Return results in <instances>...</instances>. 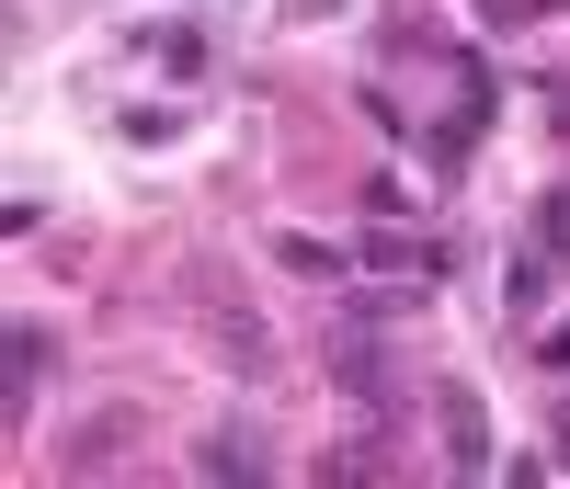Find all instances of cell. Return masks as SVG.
I'll return each mask as SVG.
<instances>
[{"mask_svg":"<svg viewBox=\"0 0 570 489\" xmlns=\"http://www.w3.org/2000/svg\"><path fill=\"white\" fill-rule=\"evenodd\" d=\"M160 69L195 80V69H206V34H195V23H160Z\"/></svg>","mask_w":570,"mask_h":489,"instance_id":"cell-5","label":"cell"},{"mask_svg":"<svg viewBox=\"0 0 570 489\" xmlns=\"http://www.w3.org/2000/svg\"><path fill=\"white\" fill-rule=\"evenodd\" d=\"M195 467H206V478H252V467H263V445H252V432H206Z\"/></svg>","mask_w":570,"mask_h":489,"instance_id":"cell-2","label":"cell"},{"mask_svg":"<svg viewBox=\"0 0 570 489\" xmlns=\"http://www.w3.org/2000/svg\"><path fill=\"white\" fill-rule=\"evenodd\" d=\"M434 421H445V467L480 478V467H491V410L468 399V387H434Z\"/></svg>","mask_w":570,"mask_h":489,"instance_id":"cell-1","label":"cell"},{"mask_svg":"<svg viewBox=\"0 0 570 489\" xmlns=\"http://www.w3.org/2000/svg\"><path fill=\"white\" fill-rule=\"evenodd\" d=\"M35 376H46V330L23 319V330H12V410H35Z\"/></svg>","mask_w":570,"mask_h":489,"instance_id":"cell-3","label":"cell"},{"mask_svg":"<svg viewBox=\"0 0 570 489\" xmlns=\"http://www.w3.org/2000/svg\"><path fill=\"white\" fill-rule=\"evenodd\" d=\"M274 262H285V273H320V285L343 273V251H331V239H274Z\"/></svg>","mask_w":570,"mask_h":489,"instance_id":"cell-4","label":"cell"},{"mask_svg":"<svg viewBox=\"0 0 570 489\" xmlns=\"http://www.w3.org/2000/svg\"><path fill=\"white\" fill-rule=\"evenodd\" d=\"M513 12H559V0H491V23H513Z\"/></svg>","mask_w":570,"mask_h":489,"instance_id":"cell-8","label":"cell"},{"mask_svg":"<svg viewBox=\"0 0 570 489\" xmlns=\"http://www.w3.org/2000/svg\"><path fill=\"white\" fill-rule=\"evenodd\" d=\"M537 365H548V376H570V319H559V330H537Z\"/></svg>","mask_w":570,"mask_h":489,"instance_id":"cell-7","label":"cell"},{"mask_svg":"<svg viewBox=\"0 0 570 489\" xmlns=\"http://www.w3.org/2000/svg\"><path fill=\"white\" fill-rule=\"evenodd\" d=\"M126 137H137V149H171L183 114H171V103H137V114H126Z\"/></svg>","mask_w":570,"mask_h":489,"instance_id":"cell-6","label":"cell"}]
</instances>
